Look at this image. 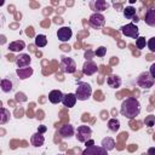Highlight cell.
I'll return each mask as SVG.
<instances>
[{"label":"cell","mask_w":155,"mask_h":155,"mask_svg":"<svg viewBox=\"0 0 155 155\" xmlns=\"http://www.w3.org/2000/svg\"><path fill=\"white\" fill-rule=\"evenodd\" d=\"M107 84H108V86L111 87V88H117V87H120V85H121V79H120V76H117V75H110V76H108V79H107Z\"/></svg>","instance_id":"obj_18"},{"label":"cell","mask_w":155,"mask_h":155,"mask_svg":"<svg viewBox=\"0 0 155 155\" xmlns=\"http://www.w3.org/2000/svg\"><path fill=\"white\" fill-rule=\"evenodd\" d=\"M91 134H92V130L90 126L87 125H81L76 128V139L81 143H86L90 138H91Z\"/></svg>","instance_id":"obj_4"},{"label":"cell","mask_w":155,"mask_h":155,"mask_svg":"<svg viewBox=\"0 0 155 155\" xmlns=\"http://www.w3.org/2000/svg\"><path fill=\"white\" fill-rule=\"evenodd\" d=\"M91 145H94V142H93L92 139H88V140L86 142V148H87V147H91Z\"/></svg>","instance_id":"obj_35"},{"label":"cell","mask_w":155,"mask_h":155,"mask_svg":"<svg viewBox=\"0 0 155 155\" xmlns=\"http://www.w3.org/2000/svg\"><path fill=\"white\" fill-rule=\"evenodd\" d=\"M101 147H103L107 151L113 150V149L115 148V140H114L111 137H105V138L102 139V144H101Z\"/></svg>","instance_id":"obj_20"},{"label":"cell","mask_w":155,"mask_h":155,"mask_svg":"<svg viewBox=\"0 0 155 155\" xmlns=\"http://www.w3.org/2000/svg\"><path fill=\"white\" fill-rule=\"evenodd\" d=\"M35 45L38 47H45L47 45V39L44 34H39L35 36Z\"/></svg>","instance_id":"obj_25"},{"label":"cell","mask_w":155,"mask_h":155,"mask_svg":"<svg viewBox=\"0 0 155 155\" xmlns=\"http://www.w3.org/2000/svg\"><path fill=\"white\" fill-rule=\"evenodd\" d=\"M61 67L63 68V71L64 73H68V74H73L76 70L75 61L73 58H69V57H62Z\"/></svg>","instance_id":"obj_6"},{"label":"cell","mask_w":155,"mask_h":155,"mask_svg":"<svg viewBox=\"0 0 155 155\" xmlns=\"http://www.w3.org/2000/svg\"><path fill=\"white\" fill-rule=\"evenodd\" d=\"M92 94V87L90 84L87 82H78L76 86V91H75V96L78 98V101H87Z\"/></svg>","instance_id":"obj_2"},{"label":"cell","mask_w":155,"mask_h":155,"mask_svg":"<svg viewBox=\"0 0 155 155\" xmlns=\"http://www.w3.org/2000/svg\"><path fill=\"white\" fill-rule=\"evenodd\" d=\"M105 53H107V48H105L104 46H99V47L94 51V54H96L97 57H104Z\"/></svg>","instance_id":"obj_29"},{"label":"cell","mask_w":155,"mask_h":155,"mask_svg":"<svg viewBox=\"0 0 155 155\" xmlns=\"http://www.w3.org/2000/svg\"><path fill=\"white\" fill-rule=\"evenodd\" d=\"M30 56L25 53H21L18 57H16V64L18 68H27L30 64Z\"/></svg>","instance_id":"obj_11"},{"label":"cell","mask_w":155,"mask_h":155,"mask_svg":"<svg viewBox=\"0 0 155 155\" xmlns=\"http://www.w3.org/2000/svg\"><path fill=\"white\" fill-rule=\"evenodd\" d=\"M132 21H133V22H138V21H139V19H138V17H137V16H134V17H133V19H132Z\"/></svg>","instance_id":"obj_36"},{"label":"cell","mask_w":155,"mask_h":155,"mask_svg":"<svg viewBox=\"0 0 155 155\" xmlns=\"http://www.w3.org/2000/svg\"><path fill=\"white\" fill-rule=\"evenodd\" d=\"M144 125L148 127H153L155 125V115H148L144 119Z\"/></svg>","instance_id":"obj_27"},{"label":"cell","mask_w":155,"mask_h":155,"mask_svg":"<svg viewBox=\"0 0 155 155\" xmlns=\"http://www.w3.org/2000/svg\"><path fill=\"white\" fill-rule=\"evenodd\" d=\"M30 143H31V145H34V147H41L44 143H45V137L42 136V133H39V132H36V133H34L33 136H31V138H30Z\"/></svg>","instance_id":"obj_17"},{"label":"cell","mask_w":155,"mask_h":155,"mask_svg":"<svg viewBox=\"0 0 155 155\" xmlns=\"http://www.w3.org/2000/svg\"><path fill=\"white\" fill-rule=\"evenodd\" d=\"M97 70H98L97 64H96L93 61H86V62L84 63V65H82V73H84L85 75L91 76V75L96 74Z\"/></svg>","instance_id":"obj_10"},{"label":"cell","mask_w":155,"mask_h":155,"mask_svg":"<svg viewBox=\"0 0 155 155\" xmlns=\"http://www.w3.org/2000/svg\"><path fill=\"white\" fill-rule=\"evenodd\" d=\"M1 90L4 92H11L13 90V84L10 79H2L1 80Z\"/></svg>","instance_id":"obj_23"},{"label":"cell","mask_w":155,"mask_h":155,"mask_svg":"<svg viewBox=\"0 0 155 155\" xmlns=\"http://www.w3.org/2000/svg\"><path fill=\"white\" fill-rule=\"evenodd\" d=\"M71 35H73V31H71V29H70L69 27H61V28L57 30V38H58V40L62 41V42L69 41L70 38H71Z\"/></svg>","instance_id":"obj_9"},{"label":"cell","mask_w":155,"mask_h":155,"mask_svg":"<svg viewBox=\"0 0 155 155\" xmlns=\"http://www.w3.org/2000/svg\"><path fill=\"white\" fill-rule=\"evenodd\" d=\"M149 73H150V75L153 76V79L155 80V63H153V64L150 65V69H149Z\"/></svg>","instance_id":"obj_31"},{"label":"cell","mask_w":155,"mask_h":155,"mask_svg":"<svg viewBox=\"0 0 155 155\" xmlns=\"http://www.w3.org/2000/svg\"><path fill=\"white\" fill-rule=\"evenodd\" d=\"M76 101H78V98H76L75 93H67V94H64L62 103H63V105L67 107V108H73V107L75 105Z\"/></svg>","instance_id":"obj_13"},{"label":"cell","mask_w":155,"mask_h":155,"mask_svg":"<svg viewBox=\"0 0 155 155\" xmlns=\"http://www.w3.org/2000/svg\"><path fill=\"white\" fill-rule=\"evenodd\" d=\"M74 132H75V130H74V127H73L70 124L63 125V126L61 127V130H59V134H61L62 137H64V138H69V137L74 136Z\"/></svg>","instance_id":"obj_16"},{"label":"cell","mask_w":155,"mask_h":155,"mask_svg":"<svg viewBox=\"0 0 155 155\" xmlns=\"http://www.w3.org/2000/svg\"><path fill=\"white\" fill-rule=\"evenodd\" d=\"M122 12H124V17L127 18V19H133V17L137 16L136 15V8L132 7V6H126L122 10Z\"/></svg>","instance_id":"obj_21"},{"label":"cell","mask_w":155,"mask_h":155,"mask_svg":"<svg viewBox=\"0 0 155 155\" xmlns=\"http://www.w3.org/2000/svg\"><path fill=\"white\" fill-rule=\"evenodd\" d=\"M92 54H94V52H92V51H86L85 52V58H86V61H91V57H92Z\"/></svg>","instance_id":"obj_32"},{"label":"cell","mask_w":155,"mask_h":155,"mask_svg":"<svg viewBox=\"0 0 155 155\" xmlns=\"http://www.w3.org/2000/svg\"><path fill=\"white\" fill-rule=\"evenodd\" d=\"M88 22L93 28H101L105 24V18L102 13H92L90 16Z\"/></svg>","instance_id":"obj_8"},{"label":"cell","mask_w":155,"mask_h":155,"mask_svg":"<svg viewBox=\"0 0 155 155\" xmlns=\"http://www.w3.org/2000/svg\"><path fill=\"white\" fill-rule=\"evenodd\" d=\"M145 45H147V40H145L144 36H139V38L136 40V46H137V48L143 50V48L145 47Z\"/></svg>","instance_id":"obj_28"},{"label":"cell","mask_w":155,"mask_h":155,"mask_svg":"<svg viewBox=\"0 0 155 155\" xmlns=\"http://www.w3.org/2000/svg\"><path fill=\"white\" fill-rule=\"evenodd\" d=\"M17 74L19 75L21 79H27L33 74V69L31 68H25V69L24 68H18L17 69Z\"/></svg>","instance_id":"obj_22"},{"label":"cell","mask_w":155,"mask_h":155,"mask_svg":"<svg viewBox=\"0 0 155 155\" xmlns=\"http://www.w3.org/2000/svg\"><path fill=\"white\" fill-rule=\"evenodd\" d=\"M108 128L111 132H117L120 130V121L117 119H110L108 121Z\"/></svg>","instance_id":"obj_24"},{"label":"cell","mask_w":155,"mask_h":155,"mask_svg":"<svg viewBox=\"0 0 155 155\" xmlns=\"http://www.w3.org/2000/svg\"><path fill=\"white\" fill-rule=\"evenodd\" d=\"M108 2L107 1H103V0H97L94 2H91V7L93 8L94 13H101L102 11L107 10L108 8Z\"/></svg>","instance_id":"obj_15"},{"label":"cell","mask_w":155,"mask_h":155,"mask_svg":"<svg viewBox=\"0 0 155 155\" xmlns=\"http://www.w3.org/2000/svg\"><path fill=\"white\" fill-rule=\"evenodd\" d=\"M121 33L127 36V38H132V39H138L139 38V30L137 28L136 24L133 23H127L126 25H122L121 27Z\"/></svg>","instance_id":"obj_5"},{"label":"cell","mask_w":155,"mask_h":155,"mask_svg":"<svg viewBox=\"0 0 155 155\" xmlns=\"http://www.w3.org/2000/svg\"><path fill=\"white\" fill-rule=\"evenodd\" d=\"M144 21L148 25L155 27V7H150L147 10L145 16H144Z\"/></svg>","instance_id":"obj_14"},{"label":"cell","mask_w":155,"mask_h":155,"mask_svg":"<svg viewBox=\"0 0 155 155\" xmlns=\"http://www.w3.org/2000/svg\"><path fill=\"white\" fill-rule=\"evenodd\" d=\"M154 79L150 75L149 71H143L142 74H139V76L137 78V85L142 88H150L154 86Z\"/></svg>","instance_id":"obj_3"},{"label":"cell","mask_w":155,"mask_h":155,"mask_svg":"<svg viewBox=\"0 0 155 155\" xmlns=\"http://www.w3.org/2000/svg\"><path fill=\"white\" fill-rule=\"evenodd\" d=\"M47 131V127L45 126V125H40L39 127H38V132L39 133H45Z\"/></svg>","instance_id":"obj_33"},{"label":"cell","mask_w":155,"mask_h":155,"mask_svg":"<svg viewBox=\"0 0 155 155\" xmlns=\"http://www.w3.org/2000/svg\"><path fill=\"white\" fill-rule=\"evenodd\" d=\"M63 97L64 94L62 93V91L59 90H52L50 93H48V101L53 104H58L63 101Z\"/></svg>","instance_id":"obj_12"},{"label":"cell","mask_w":155,"mask_h":155,"mask_svg":"<svg viewBox=\"0 0 155 155\" xmlns=\"http://www.w3.org/2000/svg\"><path fill=\"white\" fill-rule=\"evenodd\" d=\"M147 45H148V48L150 50V52H155V36L150 38L147 41Z\"/></svg>","instance_id":"obj_30"},{"label":"cell","mask_w":155,"mask_h":155,"mask_svg":"<svg viewBox=\"0 0 155 155\" xmlns=\"http://www.w3.org/2000/svg\"><path fill=\"white\" fill-rule=\"evenodd\" d=\"M24 47H25V44H24V41H22V40H16V41H13V42H11V44L8 45V50L12 51V52H19V51H22Z\"/></svg>","instance_id":"obj_19"},{"label":"cell","mask_w":155,"mask_h":155,"mask_svg":"<svg viewBox=\"0 0 155 155\" xmlns=\"http://www.w3.org/2000/svg\"><path fill=\"white\" fill-rule=\"evenodd\" d=\"M148 155H155V148L154 147L148 149Z\"/></svg>","instance_id":"obj_34"},{"label":"cell","mask_w":155,"mask_h":155,"mask_svg":"<svg viewBox=\"0 0 155 155\" xmlns=\"http://www.w3.org/2000/svg\"><path fill=\"white\" fill-rule=\"evenodd\" d=\"M81 155H108V151L101 145H91L87 147Z\"/></svg>","instance_id":"obj_7"},{"label":"cell","mask_w":155,"mask_h":155,"mask_svg":"<svg viewBox=\"0 0 155 155\" xmlns=\"http://www.w3.org/2000/svg\"><path fill=\"white\" fill-rule=\"evenodd\" d=\"M140 113V103L138 102L137 98L134 97H128L126 98L120 108V114L127 119H134L136 116H138Z\"/></svg>","instance_id":"obj_1"},{"label":"cell","mask_w":155,"mask_h":155,"mask_svg":"<svg viewBox=\"0 0 155 155\" xmlns=\"http://www.w3.org/2000/svg\"><path fill=\"white\" fill-rule=\"evenodd\" d=\"M8 119H10V111L6 110L5 108H1V119H0V124H1V125L6 124Z\"/></svg>","instance_id":"obj_26"}]
</instances>
